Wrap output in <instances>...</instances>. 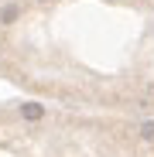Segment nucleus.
<instances>
[{
    "label": "nucleus",
    "instance_id": "f257e3e1",
    "mask_svg": "<svg viewBox=\"0 0 154 157\" xmlns=\"http://www.w3.org/2000/svg\"><path fill=\"white\" fill-rule=\"evenodd\" d=\"M21 116H24V120H41V116H45V106H41V102H24V106H21Z\"/></svg>",
    "mask_w": 154,
    "mask_h": 157
},
{
    "label": "nucleus",
    "instance_id": "f03ea898",
    "mask_svg": "<svg viewBox=\"0 0 154 157\" xmlns=\"http://www.w3.org/2000/svg\"><path fill=\"white\" fill-rule=\"evenodd\" d=\"M137 133H140L147 144H154V123H151V120H147V123H140V130H137Z\"/></svg>",
    "mask_w": 154,
    "mask_h": 157
},
{
    "label": "nucleus",
    "instance_id": "7ed1b4c3",
    "mask_svg": "<svg viewBox=\"0 0 154 157\" xmlns=\"http://www.w3.org/2000/svg\"><path fill=\"white\" fill-rule=\"evenodd\" d=\"M17 14H21V10H17L14 4H10V7H4V10H0V24H10V21H14Z\"/></svg>",
    "mask_w": 154,
    "mask_h": 157
}]
</instances>
